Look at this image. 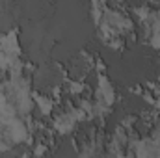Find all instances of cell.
Here are the masks:
<instances>
[{
	"mask_svg": "<svg viewBox=\"0 0 160 158\" xmlns=\"http://www.w3.org/2000/svg\"><path fill=\"white\" fill-rule=\"evenodd\" d=\"M73 117H60V121H58V128L62 130V132H69V130H73L75 128V121H71Z\"/></svg>",
	"mask_w": 160,
	"mask_h": 158,
	"instance_id": "1",
	"label": "cell"
}]
</instances>
